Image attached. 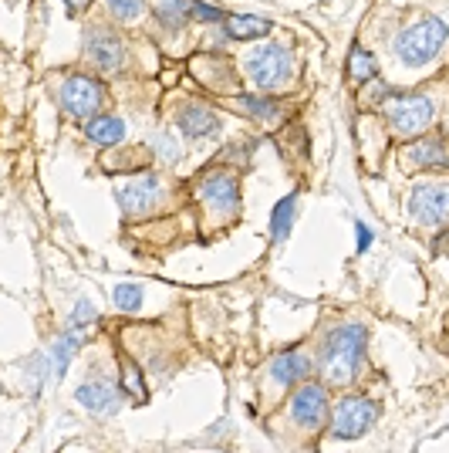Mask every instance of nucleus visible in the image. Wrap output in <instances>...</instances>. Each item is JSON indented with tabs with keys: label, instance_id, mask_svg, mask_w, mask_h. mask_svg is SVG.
Returning a JSON list of instances; mask_svg holds the SVG:
<instances>
[{
	"label": "nucleus",
	"instance_id": "nucleus-3",
	"mask_svg": "<svg viewBox=\"0 0 449 453\" xmlns=\"http://www.w3.org/2000/svg\"><path fill=\"white\" fill-rule=\"evenodd\" d=\"M247 75L250 81L261 88V92H278L284 88L291 75H294V65L284 44H263L257 51L247 55Z\"/></svg>",
	"mask_w": 449,
	"mask_h": 453
},
{
	"label": "nucleus",
	"instance_id": "nucleus-1",
	"mask_svg": "<svg viewBox=\"0 0 449 453\" xmlns=\"http://www.w3.org/2000/svg\"><path fill=\"white\" fill-rule=\"evenodd\" d=\"M365 342H369V332L361 325H341L328 335L324 352H321V372L331 386L352 382L355 369L361 365V356H365Z\"/></svg>",
	"mask_w": 449,
	"mask_h": 453
},
{
	"label": "nucleus",
	"instance_id": "nucleus-11",
	"mask_svg": "<svg viewBox=\"0 0 449 453\" xmlns=\"http://www.w3.org/2000/svg\"><path fill=\"white\" fill-rule=\"evenodd\" d=\"M75 399L95 416H112L115 410H118V389L112 386V379H105V376L85 379L75 389Z\"/></svg>",
	"mask_w": 449,
	"mask_h": 453
},
{
	"label": "nucleus",
	"instance_id": "nucleus-7",
	"mask_svg": "<svg viewBox=\"0 0 449 453\" xmlns=\"http://www.w3.org/2000/svg\"><path fill=\"white\" fill-rule=\"evenodd\" d=\"M159 176L156 173H142V176H135V180H126L122 187L115 189V200H118V207L126 217H142V213H149L156 207V200H159Z\"/></svg>",
	"mask_w": 449,
	"mask_h": 453
},
{
	"label": "nucleus",
	"instance_id": "nucleus-4",
	"mask_svg": "<svg viewBox=\"0 0 449 453\" xmlns=\"http://www.w3.org/2000/svg\"><path fill=\"white\" fill-rule=\"evenodd\" d=\"M436 119V105L426 95H399L389 98V126L395 135H419L426 133Z\"/></svg>",
	"mask_w": 449,
	"mask_h": 453
},
{
	"label": "nucleus",
	"instance_id": "nucleus-8",
	"mask_svg": "<svg viewBox=\"0 0 449 453\" xmlns=\"http://www.w3.org/2000/svg\"><path fill=\"white\" fill-rule=\"evenodd\" d=\"M102 98H105V92H102V85L95 78L75 75L61 85V105H65V112L75 115V119L92 115L102 105Z\"/></svg>",
	"mask_w": 449,
	"mask_h": 453
},
{
	"label": "nucleus",
	"instance_id": "nucleus-27",
	"mask_svg": "<svg viewBox=\"0 0 449 453\" xmlns=\"http://www.w3.org/2000/svg\"><path fill=\"white\" fill-rule=\"evenodd\" d=\"M122 379L129 382V389H132V393H135L139 399L146 396V389H142V382H139V369H135V365H126V376H122Z\"/></svg>",
	"mask_w": 449,
	"mask_h": 453
},
{
	"label": "nucleus",
	"instance_id": "nucleus-23",
	"mask_svg": "<svg viewBox=\"0 0 449 453\" xmlns=\"http://www.w3.org/2000/svg\"><path fill=\"white\" fill-rule=\"evenodd\" d=\"M237 109L247 115H254V119H274V115H278V105H274V102H267V98H247V95L237 98Z\"/></svg>",
	"mask_w": 449,
	"mask_h": 453
},
{
	"label": "nucleus",
	"instance_id": "nucleus-20",
	"mask_svg": "<svg viewBox=\"0 0 449 453\" xmlns=\"http://www.w3.org/2000/svg\"><path fill=\"white\" fill-rule=\"evenodd\" d=\"M348 75L355 78V81H372L375 78V58L369 55L361 44L352 48V58H348Z\"/></svg>",
	"mask_w": 449,
	"mask_h": 453
},
{
	"label": "nucleus",
	"instance_id": "nucleus-13",
	"mask_svg": "<svg viewBox=\"0 0 449 453\" xmlns=\"http://www.w3.org/2000/svg\"><path fill=\"white\" fill-rule=\"evenodd\" d=\"M217 129H220V119L206 105H186L179 112V133L189 135V139H203V135H213Z\"/></svg>",
	"mask_w": 449,
	"mask_h": 453
},
{
	"label": "nucleus",
	"instance_id": "nucleus-16",
	"mask_svg": "<svg viewBox=\"0 0 449 453\" xmlns=\"http://www.w3.org/2000/svg\"><path fill=\"white\" fill-rule=\"evenodd\" d=\"M412 166H422V170H443L446 166V150H443V139H426V142H415L406 150Z\"/></svg>",
	"mask_w": 449,
	"mask_h": 453
},
{
	"label": "nucleus",
	"instance_id": "nucleus-22",
	"mask_svg": "<svg viewBox=\"0 0 449 453\" xmlns=\"http://www.w3.org/2000/svg\"><path fill=\"white\" fill-rule=\"evenodd\" d=\"M112 302L118 311H139L142 308V288L135 281H126V284H118L112 291Z\"/></svg>",
	"mask_w": 449,
	"mask_h": 453
},
{
	"label": "nucleus",
	"instance_id": "nucleus-2",
	"mask_svg": "<svg viewBox=\"0 0 449 453\" xmlns=\"http://www.w3.org/2000/svg\"><path fill=\"white\" fill-rule=\"evenodd\" d=\"M443 44H446V24L439 18H430L395 38V55L402 58V65L419 68V65H430L443 51Z\"/></svg>",
	"mask_w": 449,
	"mask_h": 453
},
{
	"label": "nucleus",
	"instance_id": "nucleus-25",
	"mask_svg": "<svg viewBox=\"0 0 449 453\" xmlns=\"http://www.w3.org/2000/svg\"><path fill=\"white\" fill-rule=\"evenodd\" d=\"M98 319V311H95L92 302H78L75 308H72V315H68V328L72 332H81L85 325H92V321Z\"/></svg>",
	"mask_w": 449,
	"mask_h": 453
},
{
	"label": "nucleus",
	"instance_id": "nucleus-17",
	"mask_svg": "<svg viewBox=\"0 0 449 453\" xmlns=\"http://www.w3.org/2000/svg\"><path fill=\"white\" fill-rule=\"evenodd\" d=\"M88 139L98 142V146H112V142H122L126 139V122L115 119V115H98L88 122Z\"/></svg>",
	"mask_w": 449,
	"mask_h": 453
},
{
	"label": "nucleus",
	"instance_id": "nucleus-15",
	"mask_svg": "<svg viewBox=\"0 0 449 453\" xmlns=\"http://www.w3.org/2000/svg\"><path fill=\"white\" fill-rule=\"evenodd\" d=\"M274 24L267 18H257V14H233L226 18V35L233 41H257L270 31Z\"/></svg>",
	"mask_w": 449,
	"mask_h": 453
},
{
	"label": "nucleus",
	"instance_id": "nucleus-19",
	"mask_svg": "<svg viewBox=\"0 0 449 453\" xmlns=\"http://www.w3.org/2000/svg\"><path fill=\"white\" fill-rule=\"evenodd\" d=\"M294 207H298V196H284L278 210H274V220H270V230H274V241H284L291 234V224H294Z\"/></svg>",
	"mask_w": 449,
	"mask_h": 453
},
{
	"label": "nucleus",
	"instance_id": "nucleus-9",
	"mask_svg": "<svg viewBox=\"0 0 449 453\" xmlns=\"http://www.w3.org/2000/svg\"><path fill=\"white\" fill-rule=\"evenodd\" d=\"M446 203H449L446 183H419V187L412 189L409 210L412 217L422 220L426 226H439L446 220Z\"/></svg>",
	"mask_w": 449,
	"mask_h": 453
},
{
	"label": "nucleus",
	"instance_id": "nucleus-12",
	"mask_svg": "<svg viewBox=\"0 0 449 453\" xmlns=\"http://www.w3.org/2000/svg\"><path fill=\"white\" fill-rule=\"evenodd\" d=\"M85 48H88V58L102 72H115L122 65V41L105 27H92L88 38H85Z\"/></svg>",
	"mask_w": 449,
	"mask_h": 453
},
{
	"label": "nucleus",
	"instance_id": "nucleus-5",
	"mask_svg": "<svg viewBox=\"0 0 449 453\" xmlns=\"http://www.w3.org/2000/svg\"><path fill=\"white\" fill-rule=\"evenodd\" d=\"M375 419H378V406H375L372 399L348 396V399H341V403L335 406L331 434H335L338 440H355V436H361L369 426H372Z\"/></svg>",
	"mask_w": 449,
	"mask_h": 453
},
{
	"label": "nucleus",
	"instance_id": "nucleus-21",
	"mask_svg": "<svg viewBox=\"0 0 449 453\" xmlns=\"http://www.w3.org/2000/svg\"><path fill=\"white\" fill-rule=\"evenodd\" d=\"M189 11H193V0H159V18L169 27H179L189 20Z\"/></svg>",
	"mask_w": 449,
	"mask_h": 453
},
{
	"label": "nucleus",
	"instance_id": "nucleus-28",
	"mask_svg": "<svg viewBox=\"0 0 449 453\" xmlns=\"http://www.w3.org/2000/svg\"><path fill=\"white\" fill-rule=\"evenodd\" d=\"M369 244H372V230L365 224H358V250H365Z\"/></svg>",
	"mask_w": 449,
	"mask_h": 453
},
{
	"label": "nucleus",
	"instance_id": "nucleus-14",
	"mask_svg": "<svg viewBox=\"0 0 449 453\" xmlns=\"http://www.w3.org/2000/svg\"><path fill=\"white\" fill-rule=\"evenodd\" d=\"M308 372H311V359L301 356V352H284V356H278V359L270 362V376H274V382H281V386L301 382V379H308Z\"/></svg>",
	"mask_w": 449,
	"mask_h": 453
},
{
	"label": "nucleus",
	"instance_id": "nucleus-24",
	"mask_svg": "<svg viewBox=\"0 0 449 453\" xmlns=\"http://www.w3.org/2000/svg\"><path fill=\"white\" fill-rule=\"evenodd\" d=\"M149 146H152V152H159L166 163H176V159L183 156V150H179V139H172L169 133H156L149 139Z\"/></svg>",
	"mask_w": 449,
	"mask_h": 453
},
{
	"label": "nucleus",
	"instance_id": "nucleus-10",
	"mask_svg": "<svg viewBox=\"0 0 449 453\" xmlns=\"http://www.w3.org/2000/svg\"><path fill=\"white\" fill-rule=\"evenodd\" d=\"M324 413H328V393H324V386L304 382L298 393H294V399H291V416H294V423L315 430V426L324 423Z\"/></svg>",
	"mask_w": 449,
	"mask_h": 453
},
{
	"label": "nucleus",
	"instance_id": "nucleus-18",
	"mask_svg": "<svg viewBox=\"0 0 449 453\" xmlns=\"http://www.w3.org/2000/svg\"><path fill=\"white\" fill-rule=\"evenodd\" d=\"M78 342H81V332H65L61 339L51 345V352H48V362L55 365V379H61L65 372H68V362L75 359V352H78Z\"/></svg>",
	"mask_w": 449,
	"mask_h": 453
},
{
	"label": "nucleus",
	"instance_id": "nucleus-26",
	"mask_svg": "<svg viewBox=\"0 0 449 453\" xmlns=\"http://www.w3.org/2000/svg\"><path fill=\"white\" fill-rule=\"evenodd\" d=\"M142 0H109V11H112L118 20H135L142 14Z\"/></svg>",
	"mask_w": 449,
	"mask_h": 453
},
{
	"label": "nucleus",
	"instance_id": "nucleus-29",
	"mask_svg": "<svg viewBox=\"0 0 449 453\" xmlns=\"http://www.w3.org/2000/svg\"><path fill=\"white\" fill-rule=\"evenodd\" d=\"M68 4H72V11H81V7H88L92 0H68Z\"/></svg>",
	"mask_w": 449,
	"mask_h": 453
},
{
	"label": "nucleus",
	"instance_id": "nucleus-6",
	"mask_svg": "<svg viewBox=\"0 0 449 453\" xmlns=\"http://www.w3.org/2000/svg\"><path fill=\"white\" fill-rule=\"evenodd\" d=\"M196 196L200 203L209 207L213 213H237V176L226 170H209L196 180Z\"/></svg>",
	"mask_w": 449,
	"mask_h": 453
}]
</instances>
